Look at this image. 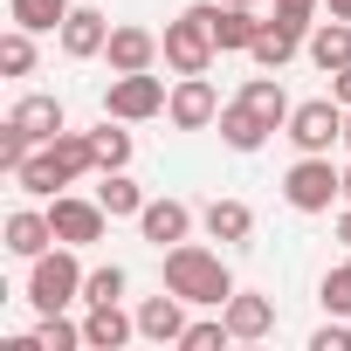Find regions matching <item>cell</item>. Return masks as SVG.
<instances>
[{
	"label": "cell",
	"instance_id": "83f0119b",
	"mask_svg": "<svg viewBox=\"0 0 351 351\" xmlns=\"http://www.w3.org/2000/svg\"><path fill=\"white\" fill-rule=\"evenodd\" d=\"M49 145H56V158H62V172H69V180H90V172H97L90 131H62V138H49Z\"/></svg>",
	"mask_w": 351,
	"mask_h": 351
},
{
	"label": "cell",
	"instance_id": "603a6c76",
	"mask_svg": "<svg viewBox=\"0 0 351 351\" xmlns=\"http://www.w3.org/2000/svg\"><path fill=\"white\" fill-rule=\"evenodd\" d=\"M97 200L110 221H138L145 214V186L131 180V172H97Z\"/></svg>",
	"mask_w": 351,
	"mask_h": 351
},
{
	"label": "cell",
	"instance_id": "4fadbf2b",
	"mask_svg": "<svg viewBox=\"0 0 351 351\" xmlns=\"http://www.w3.org/2000/svg\"><path fill=\"white\" fill-rule=\"evenodd\" d=\"M138 337V310H124V303H90L83 310V344L90 351H124Z\"/></svg>",
	"mask_w": 351,
	"mask_h": 351
},
{
	"label": "cell",
	"instance_id": "9a60e30c",
	"mask_svg": "<svg viewBox=\"0 0 351 351\" xmlns=\"http://www.w3.org/2000/svg\"><path fill=\"white\" fill-rule=\"evenodd\" d=\"M0 234H8V255H21V262H35V255L56 248V221H49V207H14Z\"/></svg>",
	"mask_w": 351,
	"mask_h": 351
},
{
	"label": "cell",
	"instance_id": "8d00e7d4",
	"mask_svg": "<svg viewBox=\"0 0 351 351\" xmlns=\"http://www.w3.org/2000/svg\"><path fill=\"white\" fill-rule=\"evenodd\" d=\"M337 241L351 248V200H344V214H337Z\"/></svg>",
	"mask_w": 351,
	"mask_h": 351
},
{
	"label": "cell",
	"instance_id": "44dd1931",
	"mask_svg": "<svg viewBox=\"0 0 351 351\" xmlns=\"http://www.w3.org/2000/svg\"><path fill=\"white\" fill-rule=\"evenodd\" d=\"M221 145H228V152H262V145H269V124H262L241 97H228V104H221Z\"/></svg>",
	"mask_w": 351,
	"mask_h": 351
},
{
	"label": "cell",
	"instance_id": "5bb4252c",
	"mask_svg": "<svg viewBox=\"0 0 351 351\" xmlns=\"http://www.w3.org/2000/svg\"><path fill=\"white\" fill-rule=\"evenodd\" d=\"M76 180L62 172V158H56V145H35L28 158H21V172H14V193H28V200H56V193H69Z\"/></svg>",
	"mask_w": 351,
	"mask_h": 351
},
{
	"label": "cell",
	"instance_id": "d6a6232c",
	"mask_svg": "<svg viewBox=\"0 0 351 351\" xmlns=\"http://www.w3.org/2000/svg\"><path fill=\"white\" fill-rule=\"evenodd\" d=\"M317 14H324V0H276V21H282V28H296L303 42H310V28H317Z\"/></svg>",
	"mask_w": 351,
	"mask_h": 351
},
{
	"label": "cell",
	"instance_id": "8992f818",
	"mask_svg": "<svg viewBox=\"0 0 351 351\" xmlns=\"http://www.w3.org/2000/svg\"><path fill=\"white\" fill-rule=\"evenodd\" d=\"M282 138H289L296 152H330V145H344V104H337V97H303V104L289 110Z\"/></svg>",
	"mask_w": 351,
	"mask_h": 351
},
{
	"label": "cell",
	"instance_id": "5b68a950",
	"mask_svg": "<svg viewBox=\"0 0 351 351\" xmlns=\"http://www.w3.org/2000/svg\"><path fill=\"white\" fill-rule=\"evenodd\" d=\"M165 76L152 69H131V76H110L104 90V117H124V124H145V117H165Z\"/></svg>",
	"mask_w": 351,
	"mask_h": 351
},
{
	"label": "cell",
	"instance_id": "ab89813d",
	"mask_svg": "<svg viewBox=\"0 0 351 351\" xmlns=\"http://www.w3.org/2000/svg\"><path fill=\"white\" fill-rule=\"evenodd\" d=\"M344 200H351V165H344Z\"/></svg>",
	"mask_w": 351,
	"mask_h": 351
},
{
	"label": "cell",
	"instance_id": "8fae6325",
	"mask_svg": "<svg viewBox=\"0 0 351 351\" xmlns=\"http://www.w3.org/2000/svg\"><path fill=\"white\" fill-rule=\"evenodd\" d=\"M158 56H165V42H158L152 28H138V21L110 28V42H104V62H110V76H131V69H152Z\"/></svg>",
	"mask_w": 351,
	"mask_h": 351
},
{
	"label": "cell",
	"instance_id": "e0dca14e",
	"mask_svg": "<svg viewBox=\"0 0 351 351\" xmlns=\"http://www.w3.org/2000/svg\"><path fill=\"white\" fill-rule=\"evenodd\" d=\"M207 21H214L221 56H248L255 35H262V14H255V8H228V0H207Z\"/></svg>",
	"mask_w": 351,
	"mask_h": 351
},
{
	"label": "cell",
	"instance_id": "ba28073f",
	"mask_svg": "<svg viewBox=\"0 0 351 351\" xmlns=\"http://www.w3.org/2000/svg\"><path fill=\"white\" fill-rule=\"evenodd\" d=\"M165 117H172V131H207V124H221V90L207 76H172Z\"/></svg>",
	"mask_w": 351,
	"mask_h": 351
},
{
	"label": "cell",
	"instance_id": "4316f807",
	"mask_svg": "<svg viewBox=\"0 0 351 351\" xmlns=\"http://www.w3.org/2000/svg\"><path fill=\"white\" fill-rule=\"evenodd\" d=\"M28 337H35L42 351H90V344H83V324H69L62 310H42V324H35Z\"/></svg>",
	"mask_w": 351,
	"mask_h": 351
},
{
	"label": "cell",
	"instance_id": "ffe728a7",
	"mask_svg": "<svg viewBox=\"0 0 351 351\" xmlns=\"http://www.w3.org/2000/svg\"><path fill=\"white\" fill-rule=\"evenodd\" d=\"M303 56H310V62H317L324 76H337V69L351 62V21H330V14H324V21L310 28V42H303Z\"/></svg>",
	"mask_w": 351,
	"mask_h": 351
},
{
	"label": "cell",
	"instance_id": "836d02e7",
	"mask_svg": "<svg viewBox=\"0 0 351 351\" xmlns=\"http://www.w3.org/2000/svg\"><path fill=\"white\" fill-rule=\"evenodd\" d=\"M310 351H351V324H337V317H330V324L310 337Z\"/></svg>",
	"mask_w": 351,
	"mask_h": 351
},
{
	"label": "cell",
	"instance_id": "1f68e13d",
	"mask_svg": "<svg viewBox=\"0 0 351 351\" xmlns=\"http://www.w3.org/2000/svg\"><path fill=\"white\" fill-rule=\"evenodd\" d=\"M317 296H324V310H330V317H351V255L317 282Z\"/></svg>",
	"mask_w": 351,
	"mask_h": 351
},
{
	"label": "cell",
	"instance_id": "74e56055",
	"mask_svg": "<svg viewBox=\"0 0 351 351\" xmlns=\"http://www.w3.org/2000/svg\"><path fill=\"white\" fill-rule=\"evenodd\" d=\"M344 152H351V110H344Z\"/></svg>",
	"mask_w": 351,
	"mask_h": 351
},
{
	"label": "cell",
	"instance_id": "f1b7e54d",
	"mask_svg": "<svg viewBox=\"0 0 351 351\" xmlns=\"http://www.w3.org/2000/svg\"><path fill=\"white\" fill-rule=\"evenodd\" d=\"M124 289H131L124 262H104V269H90V276H83V303H124Z\"/></svg>",
	"mask_w": 351,
	"mask_h": 351
},
{
	"label": "cell",
	"instance_id": "d590c367",
	"mask_svg": "<svg viewBox=\"0 0 351 351\" xmlns=\"http://www.w3.org/2000/svg\"><path fill=\"white\" fill-rule=\"evenodd\" d=\"M324 14L330 21H351V0H324Z\"/></svg>",
	"mask_w": 351,
	"mask_h": 351
},
{
	"label": "cell",
	"instance_id": "6da1fadb",
	"mask_svg": "<svg viewBox=\"0 0 351 351\" xmlns=\"http://www.w3.org/2000/svg\"><path fill=\"white\" fill-rule=\"evenodd\" d=\"M165 289H172V296H186L193 310H221V303L234 296V269H228L214 248L180 241V248H165Z\"/></svg>",
	"mask_w": 351,
	"mask_h": 351
},
{
	"label": "cell",
	"instance_id": "7a4b0ae2",
	"mask_svg": "<svg viewBox=\"0 0 351 351\" xmlns=\"http://www.w3.org/2000/svg\"><path fill=\"white\" fill-rule=\"evenodd\" d=\"M158 42H165V69H172V76H207L214 56H221L214 21H207V0H200V8H186V14H172Z\"/></svg>",
	"mask_w": 351,
	"mask_h": 351
},
{
	"label": "cell",
	"instance_id": "ac0fdd59",
	"mask_svg": "<svg viewBox=\"0 0 351 351\" xmlns=\"http://www.w3.org/2000/svg\"><path fill=\"white\" fill-rule=\"evenodd\" d=\"M8 124H21L35 145H49V138H62V131H69V110H62V97H42V90H28V97L8 110Z\"/></svg>",
	"mask_w": 351,
	"mask_h": 351
},
{
	"label": "cell",
	"instance_id": "30bf717a",
	"mask_svg": "<svg viewBox=\"0 0 351 351\" xmlns=\"http://www.w3.org/2000/svg\"><path fill=\"white\" fill-rule=\"evenodd\" d=\"M193 221H200V214H193L186 200H145V214H138V234H145V241L165 255V248L193 241Z\"/></svg>",
	"mask_w": 351,
	"mask_h": 351
},
{
	"label": "cell",
	"instance_id": "277c9868",
	"mask_svg": "<svg viewBox=\"0 0 351 351\" xmlns=\"http://www.w3.org/2000/svg\"><path fill=\"white\" fill-rule=\"evenodd\" d=\"M282 200L296 214H330V200H344V165H330V152H296V165L282 172Z\"/></svg>",
	"mask_w": 351,
	"mask_h": 351
},
{
	"label": "cell",
	"instance_id": "2e32d148",
	"mask_svg": "<svg viewBox=\"0 0 351 351\" xmlns=\"http://www.w3.org/2000/svg\"><path fill=\"white\" fill-rule=\"evenodd\" d=\"M56 42H62V56H69V62H97V56H104V42H110V21H104L97 8H69V21L56 28Z\"/></svg>",
	"mask_w": 351,
	"mask_h": 351
},
{
	"label": "cell",
	"instance_id": "cb8c5ba5",
	"mask_svg": "<svg viewBox=\"0 0 351 351\" xmlns=\"http://www.w3.org/2000/svg\"><path fill=\"white\" fill-rule=\"evenodd\" d=\"M255 69H282V62H296L303 56V35L296 28H282V21H262V35H255Z\"/></svg>",
	"mask_w": 351,
	"mask_h": 351
},
{
	"label": "cell",
	"instance_id": "4dcf8cb0",
	"mask_svg": "<svg viewBox=\"0 0 351 351\" xmlns=\"http://www.w3.org/2000/svg\"><path fill=\"white\" fill-rule=\"evenodd\" d=\"M0 76H35V35L28 28L0 35Z\"/></svg>",
	"mask_w": 351,
	"mask_h": 351
},
{
	"label": "cell",
	"instance_id": "f35d334b",
	"mask_svg": "<svg viewBox=\"0 0 351 351\" xmlns=\"http://www.w3.org/2000/svg\"><path fill=\"white\" fill-rule=\"evenodd\" d=\"M228 8H262V0H228Z\"/></svg>",
	"mask_w": 351,
	"mask_h": 351
},
{
	"label": "cell",
	"instance_id": "7c38bea8",
	"mask_svg": "<svg viewBox=\"0 0 351 351\" xmlns=\"http://www.w3.org/2000/svg\"><path fill=\"white\" fill-rule=\"evenodd\" d=\"M221 317H228L234 344H262V337L276 330V296H262V289H234V296L221 303Z\"/></svg>",
	"mask_w": 351,
	"mask_h": 351
},
{
	"label": "cell",
	"instance_id": "484cf974",
	"mask_svg": "<svg viewBox=\"0 0 351 351\" xmlns=\"http://www.w3.org/2000/svg\"><path fill=\"white\" fill-rule=\"evenodd\" d=\"M90 152H97V172H124V165H131V131H124V117H104V124L90 131Z\"/></svg>",
	"mask_w": 351,
	"mask_h": 351
},
{
	"label": "cell",
	"instance_id": "3957f363",
	"mask_svg": "<svg viewBox=\"0 0 351 351\" xmlns=\"http://www.w3.org/2000/svg\"><path fill=\"white\" fill-rule=\"evenodd\" d=\"M83 248H69V241H56L49 255H35L28 262V303L35 310H69V303H83V262H76Z\"/></svg>",
	"mask_w": 351,
	"mask_h": 351
},
{
	"label": "cell",
	"instance_id": "e575fe53",
	"mask_svg": "<svg viewBox=\"0 0 351 351\" xmlns=\"http://www.w3.org/2000/svg\"><path fill=\"white\" fill-rule=\"evenodd\" d=\"M330 97H337V104H344V110H351V62H344V69H337V76H330Z\"/></svg>",
	"mask_w": 351,
	"mask_h": 351
},
{
	"label": "cell",
	"instance_id": "d4e9b609",
	"mask_svg": "<svg viewBox=\"0 0 351 351\" xmlns=\"http://www.w3.org/2000/svg\"><path fill=\"white\" fill-rule=\"evenodd\" d=\"M69 8H76V0H8V21L28 28V35H56L69 21Z\"/></svg>",
	"mask_w": 351,
	"mask_h": 351
},
{
	"label": "cell",
	"instance_id": "52a82bcc",
	"mask_svg": "<svg viewBox=\"0 0 351 351\" xmlns=\"http://www.w3.org/2000/svg\"><path fill=\"white\" fill-rule=\"evenodd\" d=\"M49 221H56V241H69V248H97L104 234H110V214H104V200L90 193H56L49 200Z\"/></svg>",
	"mask_w": 351,
	"mask_h": 351
},
{
	"label": "cell",
	"instance_id": "7402d4cb",
	"mask_svg": "<svg viewBox=\"0 0 351 351\" xmlns=\"http://www.w3.org/2000/svg\"><path fill=\"white\" fill-rule=\"evenodd\" d=\"M200 228H207L214 241H248V234H255V207H248V200H207V207H200Z\"/></svg>",
	"mask_w": 351,
	"mask_h": 351
},
{
	"label": "cell",
	"instance_id": "f546056e",
	"mask_svg": "<svg viewBox=\"0 0 351 351\" xmlns=\"http://www.w3.org/2000/svg\"><path fill=\"white\" fill-rule=\"evenodd\" d=\"M228 344H234V330H228L221 310H214V317H193L186 337H180V351H228Z\"/></svg>",
	"mask_w": 351,
	"mask_h": 351
},
{
	"label": "cell",
	"instance_id": "9c48e42d",
	"mask_svg": "<svg viewBox=\"0 0 351 351\" xmlns=\"http://www.w3.org/2000/svg\"><path fill=\"white\" fill-rule=\"evenodd\" d=\"M186 310H193L186 296H172V289L158 282V296H145V303H138V337H145V344H180V337H186V324H193Z\"/></svg>",
	"mask_w": 351,
	"mask_h": 351
},
{
	"label": "cell",
	"instance_id": "d6986e66",
	"mask_svg": "<svg viewBox=\"0 0 351 351\" xmlns=\"http://www.w3.org/2000/svg\"><path fill=\"white\" fill-rule=\"evenodd\" d=\"M234 97H241V104H248V110H255V117H262L269 131H282V124H289V110H296V104H289V90L276 83V69H262V76H248V83H241Z\"/></svg>",
	"mask_w": 351,
	"mask_h": 351
}]
</instances>
